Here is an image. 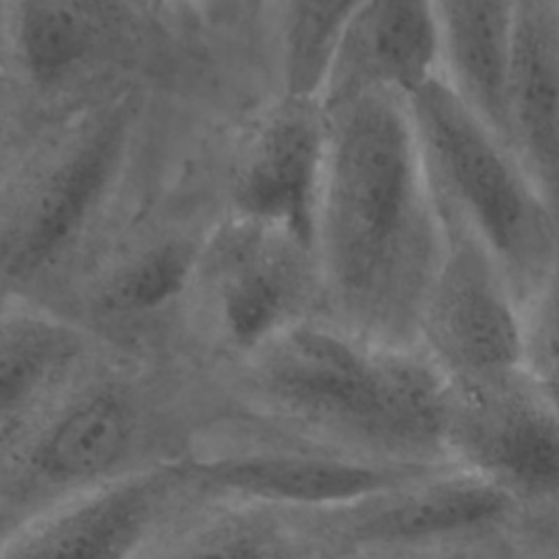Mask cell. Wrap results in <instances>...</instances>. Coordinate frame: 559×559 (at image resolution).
<instances>
[{
    "label": "cell",
    "mask_w": 559,
    "mask_h": 559,
    "mask_svg": "<svg viewBox=\"0 0 559 559\" xmlns=\"http://www.w3.org/2000/svg\"><path fill=\"white\" fill-rule=\"evenodd\" d=\"M443 76L432 0H362L334 57L321 103L365 90L406 98Z\"/></svg>",
    "instance_id": "cell-16"
},
{
    "label": "cell",
    "mask_w": 559,
    "mask_h": 559,
    "mask_svg": "<svg viewBox=\"0 0 559 559\" xmlns=\"http://www.w3.org/2000/svg\"><path fill=\"white\" fill-rule=\"evenodd\" d=\"M319 314L314 247L288 227L218 207L201 238L186 297L192 367L214 378Z\"/></svg>",
    "instance_id": "cell-6"
},
{
    "label": "cell",
    "mask_w": 559,
    "mask_h": 559,
    "mask_svg": "<svg viewBox=\"0 0 559 559\" xmlns=\"http://www.w3.org/2000/svg\"><path fill=\"white\" fill-rule=\"evenodd\" d=\"M258 2H260V4H262V7H264V0H258Z\"/></svg>",
    "instance_id": "cell-22"
},
{
    "label": "cell",
    "mask_w": 559,
    "mask_h": 559,
    "mask_svg": "<svg viewBox=\"0 0 559 559\" xmlns=\"http://www.w3.org/2000/svg\"><path fill=\"white\" fill-rule=\"evenodd\" d=\"M445 459L533 509L559 507V402L522 367L448 380Z\"/></svg>",
    "instance_id": "cell-9"
},
{
    "label": "cell",
    "mask_w": 559,
    "mask_h": 559,
    "mask_svg": "<svg viewBox=\"0 0 559 559\" xmlns=\"http://www.w3.org/2000/svg\"><path fill=\"white\" fill-rule=\"evenodd\" d=\"M0 548H2V546H0Z\"/></svg>",
    "instance_id": "cell-24"
},
{
    "label": "cell",
    "mask_w": 559,
    "mask_h": 559,
    "mask_svg": "<svg viewBox=\"0 0 559 559\" xmlns=\"http://www.w3.org/2000/svg\"><path fill=\"white\" fill-rule=\"evenodd\" d=\"M432 190L496 258L524 314L559 249V225L513 151L437 76L408 96Z\"/></svg>",
    "instance_id": "cell-5"
},
{
    "label": "cell",
    "mask_w": 559,
    "mask_h": 559,
    "mask_svg": "<svg viewBox=\"0 0 559 559\" xmlns=\"http://www.w3.org/2000/svg\"><path fill=\"white\" fill-rule=\"evenodd\" d=\"M504 109L509 146L559 225V0H518Z\"/></svg>",
    "instance_id": "cell-15"
},
{
    "label": "cell",
    "mask_w": 559,
    "mask_h": 559,
    "mask_svg": "<svg viewBox=\"0 0 559 559\" xmlns=\"http://www.w3.org/2000/svg\"><path fill=\"white\" fill-rule=\"evenodd\" d=\"M323 109L319 317L371 345L415 349L445 234L408 98L365 90Z\"/></svg>",
    "instance_id": "cell-1"
},
{
    "label": "cell",
    "mask_w": 559,
    "mask_h": 559,
    "mask_svg": "<svg viewBox=\"0 0 559 559\" xmlns=\"http://www.w3.org/2000/svg\"><path fill=\"white\" fill-rule=\"evenodd\" d=\"M212 380L234 408L349 454L452 465L441 443L448 378L419 347H378L310 317Z\"/></svg>",
    "instance_id": "cell-3"
},
{
    "label": "cell",
    "mask_w": 559,
    "mask_h": 559,
    "mask_svg": "<svg viewBox=\"0 0 559 559\" xmlns=\"http://www.w3.org/2000/svg\"><path fill=\"white\" fill-rule=\"evenodd\" d=\"M186 489L181 465L129 478L28 524L0 559H131Z\"/></svg>",
    "instance_id": "cell-14"
},
{
    "label": "cell",
    "mask_w": 559,
    "mask_h": 559,
    "mask_svg": "<svg viewBox=\"0 0 559 559\" xmlns=\"http://www.w3.org/2000/svg\"><path fill=\"white\" fill-rule=\"evenodd\" d=\"M522 317L524 369L559 400V249L544 286Z\"/></svg>",
    "instance_id": "cell-20"
},
{
    "label": "cell",
    "mask_w": 559,
    "mask_h": 559,
    "mask_svg": "<svg viewBox=\"0 0 559 559\" xmlns=\"http://www.w3.org/2000/svg\"><path fill=\"white\" fill-rule=\"evenodd\" d=\"M157 98L133 81L46 120L0 192V310H55L135 190Z\"/></svg>",
    "instance_id": "cell-4"
},
{
    "label": "cell",
    "mask_w": 559,
    "mask_h": 559,
    "mask_svg": "<svg viewBox=\"0 0 559 559\" xmlns=\"http://www.w3.org/2000/svg\"><path fill=\"white\" fill-rule=\"evenodd\" d=\"M557 402H559V400H557Z\"/></svg>",
    "instance_id": "cell-23"
},
{
    "label": "cell",
    "mask_w": 559,
    "mask_h": 559,
    "mask_svg": "<svg viewBox=\"0 0 559 559\" xmlns=\"http://www.w3.org/2000/svg\"><path fill=\"white\" fill-rule=\"evenodd\" d=\"M533 511L472 472L443 465L354 502L308 513L325 546L382 555L491 531Z\"/></svg>",
    "instance_id": "cell-12"
},
{
    "label": "cell",
    "mask_w": 559,
    "mask_h": 559,
    "mask_svg": "<svg viewBox=\"0 0 559 559\" xmlns=\"http://www.w3.org/2000/svg\"><path fill=\"white\" fill-rule=\"evenodd\" d=\"M175 37L155 0H0V61L48 118L124 83L162 87Z\"/></svg>",
    "instance_id": "cell-7"
},
{
    "label": "cell",
    "mask_w": 559,
    "mask_h": 559,
    "mask_svg": "<svg viewBox=\"0 0 559 559\" xmlns=\"http://www.w3.org/2000/svg\"><path fill=\"white\" fill-rule=\"evenodd\" d=\"M103 345L46 306L0 310V441L39 408Z\"/></svg>",
    "instance_id": "cell-17"
},
{
    "label": "cell",
    "mask_w": 559,
    "mask_h": 559,
    "mask_svg": "<svg viewBox=\"0 0 559 559\" xmlns=\"http://www.w3.org/2000/svg\"><path fill=\"white\" fill-rule=\"evenodd\" d=\"M216 402L210 376L100 347L0 441V546L74 500L181 465Z\"/></svg>",
    "instance_id": "cell-2"
},
{
    "label": "cell",
    "mask_w": 559,
    "mask_h": 559,
    "mask_svg": "<svg viewBox=\"0 0 559 559\" xmlns=\"http://www.w3.org/2000/svg\"><path fill=\"white\" fill-rule=\"evenodd\" d=\"M432 7L443 79L509 146L504 85L518 0H432Z\"/></svg>",
    "instance_id": "cell-18"
},
{
    "label": "cell",
    "mask_w": 559,
    "mask_h": 559,
    "mask_svg": "<svg viewBox=\"0 0 559 559\" xmlns=\"http://www.w3.org/2000/svg\"><path fill=\"white\" fill-rule=\"evenodd\" d=\"M190 483L207 493L251 502L323 511L443 465H391L251 417L218 402L181 463Z\"/></svg>",
    "instance_id": "cell-8"
},
{
    "label": "cell",
    "mask_w": 559,
    "mask_h": 559,
    "mask_svg": "<svg viewBox=\"0 0 559 559\" xmlns=\"http://www.w3.org/2000/svg\"><path fill=\"white\" fill-rule=\"evenodd\" d=\"M308 511L188 489L131 559H325Z\"/></svg>",
    "instance_id": "cell-13"
},
{
    "label": "cell",
    "mask_w": 559,
    "mask_h": 559,
    "mask_svg": "<svg viewBox=\"0 0 559 559\" xmlns=\"http://www.w3.org/2000/svg\"><path fill=\"white\" fill-rule=\"evenodd\" d=\"M362 0H264L271 92L319 98Z\"/></svg>",
    "instance_id": "cell-19"
},
{
    "label": "cell",
    "mask_w": 559,
    "mask_h": 559,
    "mask_svg": "<svg viewBox=\"0 0 559 559\" xmlns=\"http://www.w3.org/2000/svg\"><path fill=\"white\" fill-rule=\"evenodd\" d=\"M48 116L0 61V192Z\"/></svg>",
    "instance_id": "cell-21"
},
{
    "label": "cell",
    "mask_w": 559,
    "mask_h": 559,
    "mask_svg": "<svg viewBox=\"0 0 559 559\" xmlns=\"http://www.w3.org/2000/svg\"><path fill=\"white\" fill-rule=\"evenodd\" d=\"M325 148L323 103L269 92L225 146L218 207L288 227L314 247Z\"/></svg>",
    "instance_id": "cell-10"
},
{
    "label": "cell",
    "mask_w": 559,
    "mask_h": 559,
    "mask_svg": "<svg viewBox=\"0 0 559 559\" xmlns=\"http://www.w3.org/2000/svg\"><path fill=\"white\" fill-rule=\"evenodd\" d=\"M437 205L445 247L421 312L419 349L452 382L522 369L524 317L509 282L469 225Z\"/></svg>",
    "instance_id": "cell-11"
}]
</instances>
